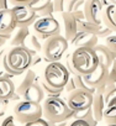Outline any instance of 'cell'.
<instances>
[{"label": "cell", "instance_id": "6da1fadb", "mask_svg": "<svg viewBox=\"0 0 116 126\" xmlns=\"http://www.w3.org/2000/svg\"><path fill=\"white\" fill-rule=\"evenodd\" d=\"M74 111L69 109L61 96H47L42 103V117L48 122L58 124L73 119Z\"/></svg>", "mask_w": 116, "mask_h": 126}, {"label": "cell", "instance_id": "7a4b0ae2", "mask_svg": "<svg viewBox=\"0 0 116 126\" xmlns=\"http://www.w3.org/2000/svg\"><path fill=\"white\" fill-rule=\"evenodd\" d=\"M71 57H72V64L75 72L82 76L91 73L99 64V58L94 48L77 47L74 52L71 54Z\"/></svg>", "mask_w": 116, "mask_h": 126}, {"label": "cell", "instance_id": "3957f363", "mask_svg": "<svg viewBox=\"0 0 116 126\" xmlns=\"http://www.w3.org/2000/svg\"><path fill=\"white\" fill-rule=\"evenodd\" d=\"M68 49V40L59 35H53L42 43V52L47 62H61Z\"/></svg>", "mask_w": 116, "mask_h": 126}, {"label": "cell", "instance_id": "277c9868", "mask_svg": "<svg viewBox=\"0 0 116 126\" xmlns=\"http://www.w3.org/2000/svg\"><path fill=\"white\" fill-rule=\"evenodd\" d=\"M71 73L61 62H48L44 67L43 80L53 88H64Z\"/></svg>", "mask_w": 116, "mask_h": 126}, {"label": "cell", "instance_id": "5b68a950", "mask_svg": "<svg viewBox=\"0 0 116 126\" xmlns=\"http://www.w3.org/2000/svg\"><path fill=\"white\" fill-rule=\"evenodd\" d=\"M14 116L22 125L35 121L37 119H41L42 117V104L21 99L14 106Z\"/></svg>", "mask_w": 116, "mask_h": 126}, {"label": "cell", "instance_id": "8992f818", "mask_svg": "<svg viewBox=\"0 0 116 126\" xmlns=\"http://www.w3.org/2000/svg\"><path fill=\"white\" fill-rule=\"evenodd\" d=\"M35 35L40 40H46L53 35L61 33V25L54 16H38L32 24Z\"/></svg>", "mask_w": 116, "mask_h": 126}, {"label": "cell", "instance_id": "52a82bcc", "mask_svg": "<svg viewBox=\"0 0 116 126\" xmlns=\"http://www.w3.org/2000/svg\"><path fill=\"white\" fill-rule=\"evenodd\" d=\"M93 93L84 90V89H77L68 94L67 96V104L71 110L73 111H80L85 110L91 106L93 104Z\"/></svg>", "mask_w": 116, "mask_h": 126}, {"label": "cell", "instance_id": "ba28073f", "mask_svg": "<svg viewBox=\"0 0 116 126\" xmlns=\"http://www.w3.org/2000/svg\"><path fill=\"white\" fill-rule=\"evenodd\" d=\"M14 17H15V22L16 26H27L30 27L36 19L38 17V15L27 5V4H19V5H14L11 6Z\"/></svg>", "mask_w": 116, "mask_h": 126}, {"label": "cell", "instance_id": "9c48e42d", "mask_svg": "<svg viewBox=\"0 0 116 126\" xmlns=\"http://www.w3.org/2000/svg\"><path fill=\"white\" fill-rule=\"evenodd\" d=\"M83 79L84 82L87 83L88 87L90 88H99V87H102L107 83V79H109V69L107 67H105L102 63H99L98 67L89 74H85L83 76Z\"/></svg>", "mask_w": 116, "mask_h": 126}, {"label": "cell", "instance_id": "30bf717a", "mask_svg": "<svg viewBox=\"0 0 116 126\" xmlns=\"http://www.w3.org/2000/svg\"><path fill=\"white\" fill-rule=\"evenodd\" d=\"M102 3L101 0H85L83 11H84V17L87 21L102 25L101 22V14H102Z\"/></svg>", "mask_w": 116, "mask_h": 126}, {"label": "cell", "instance_id": "8fae6325", "mask_svg": "<svg viewBox=\"0 0 116 126\" xmlns=\"http://www.w3.org/2000/svg\"><path fill=\"white\" fill-rule=\"evenodd\" d=\"M61 15H62V19H63V25H64V37L68 40V42H71L75 37V35L78 33L79 20L73 15V13L64 11Z\"/></svg>", "mask_w": 116, "mask_h": 126}, {"label": "cell", "instance_id": "7c38bea8", "mask_svg": "<svg viewBox=\"0 0 116 126\" xmlns=\"http://www.w3.org/2000/svg\"><path fill=\"white\" fill-rule=\"evenodd\" d=\"M15 27H16V22L11 8L0 10V33L11 35Z\"/></svg>", "mask_w": 116, "mask_h": 126}, {"label": "cell", "instance_id": "4fadbf2b", "mask_svg": "<svg viewBox=\"0 0 116 126\" xmlns=\"http://www.w3.org/2000/svg\"><path fill=\"white\" fill-rule=\"evenodd\" d=\"M99 37L95 33L91 32H78L75 35V37L71 41L72 45L77 48V47H88V48H94L98 45Z\"/></svg>", "mask_w": 116, "mask_h": 126}, {"label": "cell", "instance_id": "5bb4252c", "mask_svg": "<svg viewBox=\"0 0 116 126\" xmlns=\"http://www.w3.org/2000/svg\"><path fill=\"white\" fill-rule=\"evenodd\" d=\"M30 27L27 26H16L15 30L11 32L9 45L10 47H16V46H25L27 38L30 37Z\"/></svg>", "mask_w": 116, "mask_h": 126}, {"label": "cell", "instance_id": "9a60e30c", "mask_svg": "<svg viewBox=\"0 0 116 126\" xmlns=\"http://www.w3.org/2000/svg\"><path fill=\"white\" fill-rule=\"evenodd\" d=\"M10 74H5L0 77V99L1 100H11L15 94V84L11 80Z\"/></svg>", "mask_w": 116, "mask_h": 126}, {"label": "cell", "instance_id": "2e32d148", "mask_svg": "<svg viewBox=\"0 0 116 126\" xmlns=\"http://www.w3.org/2000/svg\"><path fill=\"white\" fill-rule=\"evenodd\" d=\"M94 51L99 58V63H102L105 67H110L112 64V62L116 59V53L114 51H111L105 43L104 45H96L94 47Z\"/></svg>", "mask_w": 116, "mask_h": 126}, {"label": "cell", "instance_id": "e0dca14e", "mask_svg": "<svg viewBox=\"0 0 116 126\" xmlns=\"http://www.w3.org/2000/svg\"><path fill=\"white\" fill-rule=\"evenodd\" d=\"M38 79H40V78L37 77V74H36L35 71H32L31 68L27 69L25 73H22V78L20 79L19 84L15 87V94H16L17 96L21 98L22 93H24V92H25L31 84L38 82Z\"/></svg>", "mask_w": 116, "mask_h": 126}, {"label": "cell", "instance_id": "ac0fdd59", "mask_svg": "<svg viewBox=\"0 0 116 126\" xmlns=\"http://www.w3.org/2000/svg\"><path fill=\"white\" fill-rule=\"evenodd\" d=\"M44 92L40 84V80L31 84L21 95L22 100H30V101H36V103H41L44 100Z\"/></svg>", "mask_w": 116, "mask_h": 126}, {"label": "cell", "instance_id": "d6986e66", "mask_svg": "<svg viewBox=\"0 0 116 126\" xmlns=\"http://www.w3.org/2000/svg\"><path fill=\"white\" fill-rule=\"evenodd\" d=\"M91 109H93V114H94V117L95 120L99 122L102 120V116H104V111L106 109V103L104 100V96L102 94L100 93H95L93 95V104H91Z\"/></svg>", "mask_w": 116, "mask_h": 126}, {"label": "cell", "instance_id": "ffe728a7", "mask_svg": "<svg viewBox=\"0 0 116 126\" xmlns=\"http://www.w3.org/2000/svg\"><path fill=\"white\" fill-rule=\"evenodd\" d=\"M115 10L116 6L109 5L102 8V14H101V22L104 26L110 29L112 32H116V22H115Z\"/></svg>", "mask_w": 116, "mask_h": 126}, {"label": "cell", "instance_id": "44dd1931", "mask_svg": "<svg viewBox=\"0 0 116 126\" xmlns=\"http://www.w3.org/2000/svg\"><path fill=\"white\" fill-rule=\"evenodd\" d=\"M24 47H26L29 49V52L31 53L32 57L33 56H37L40 53V51H42V45L40 42V38L37 37V35H32V33L27 38V41H26V43H25Z\"/></svg>", "mask_w": 116, "mask_h": 126}, {"label": "cell", "instance_id": "7402d4cb", "mask_svg": "<svg viewBox=\"0 0 116 126\" xmlns=\"http://www.w3.org/2000/svg\"><path fill=\"white\" fill-rule=\"evenodd\" d=\"M74 119H79V120H84L87 121L90 126H96L98 121L95 120L94 117V114H93V109L91 106L85 109V110H80V111H74V115H73V120Z\"/></svg>", "mask_w": 116, "mask_h": 126}, {"label": "cell", "instance_id": "603a6c76", "mask_svg": "<svg viewBox=\"0 0 116 126\" xmlns=\"http://www.w3.org/2000/svg\"><path fill=\"white\" fill-rule=\"evenodd\" d=\"M101 25H98V24H94V22H90V21H87V20H80L78 22V32H91V33H98V31L100 30Z\"/></svg>", "mask_w": 116, "mask_h": 126}, {"label": "cell", "instance_id": "cb8c5ba5", "mask_svg": "<svg viewBox=\"0 0 116 126\" xmlns=\"http://www.w3.org/2000/svg\"><path fill=\"white\" fill-rule=\"evenodd\" d=\"M52 4V0H31V1L27 4L37 15L40 13H42L47 6H49Z\"/></svg>", "mask_w": 116, "mask_h": 126}, {"label": "cell", "instance_id": "d4e9b609", "mask_svg": "<svg viewBox=\"0 0 116 126\" xmlns=\"http://www.w3.org/2000/svg\"><path fill=\"white\" fill-rule=\"evenodd\" d=\"M40 84H41V87L47 96H61L62 93L64 92V88H53V87L48 85L43 79L40 80Z\"/></svg>", "mask_w": 116, "mask_h": 126}, {"label": "cell", "instance_id": "484cf974", "mask_svg": "<svg viewBox=\"0 0 116 126\" xmlns=\"http://www.w3.org/2000/svg\"><path fill=\"white\" fill-rule=\"evenodd\" d=\"M102 120L106 124H116V105L106 106V109L104 111Z\"/></svg>", "mask_w": 116, "mask_h": 126}, {"label": "cell", "instance_id": "4316f807", "mask_svg": "<svg viewBox=\"0 0 116 126\" xmlns=\"http://www.w3.org/2000/svg\"><path fill=\"white\" fill-rule=\"evenodd\" d=\"M102 96H104V100H105L106 106H107L109 101L114 96H116V84H114V83H106L105 89L102 92Z\"/></svg>", "mask_w": 116, "mask_h": 126}, {"label": "cell", "instance_id": "83f0119b", "mask_svg": "<svg viewBox=\"0 0 116 126\" xmlns=\"http://www.w3.org/2000/svg\"><path fill=\"white\" fill-rule=\"evenodd\" d=\"M84 3H85V0H67L66 11L74 13L77 10H82L84 6Z\"/></svg>", "mask_w": 116, "mask_h": 126}, {"label": "cell", "instance_id": "f1b7e54d", "mask_svg": "<svg viewBox=\"0 0 116 126\" xmlns=\"http://www.w3.org/2000/svg\"><path fill=\"white\" fill-rule=\"evenodd\" d=\"M53 3V8L56 13H64L66 11V6H67V0H52Z\"/></svg>", "mask_w": 116, "mask_h": 126}, {"label": "cell", "instance_id": "f546056e", "mask_svg": "<svg viewBox=\"0 0 116 126\" xmlns=\"http://www.w3.org/2000/svg\"><path fill=\"white\" fill-rule=\"evenodd\" d=\"M105 45H106L111 51H114V52L116 53V32H114L112 35H110V36H107V37L105 38Z\"/></svg>", "mask_w": 116, "mask_h": 126}, {"label": "cell", "instance_id": "4dcf8cb0", "mask_svg": "<svg viewBox=\"0 0 116 126\" xmlns=\"http://www.w3.org/2000/svg\"><path fill=\"white\" fill-rule=\"evenodd\" d=\"M107 69H109V79H107V83H114V84H116V59L112 62V64H111Z\"/></svg>", "mask_w": 116, "mask_h": 126}, {"label": "cell", "instance_id": "1f68e13d", "mask_svg": "<svg viewBox=\"0 0 116 126\" xmlns=\"http://www.w3.org/2000/svg\"><path fill=\"white\" fill-rule=\"evenodd\" d=\"M0 126H20V122L15 119L14 115H9L3 120V122H1Z\"/></svg>", "mask_w": 116, "mask_h": 126}, {"label": "cell", "instance_id": "d6a6232c", "mask_svg": "<svg viewBox=\"0 0 116 126\" xmlns=\"http://www.w3.org/2000/svg\"><path fill=\"white\" fill-rule=\"evenodd\" d=\"M112 33H114V32H112L110 29H107L106 26L101 25V27H100V30L98 31L96 36H98L99 38H106L107 36H110V35H112Z\"/></svg>", "mask_w": 116, "mask_h": 126}, {"label": "cell", "instance_id": "836d02e7", "mask_svg": "<svg viewBox=\"0 0 116 126\" xmlns=\"http://www.w3.org/2000/svg\"><path fill=\"white\" fill-rule=\"evenodd\" d=\"M24 126H49V122H48L47 120H44L43 117H41V119H37V120H35V121L27 122V124H25Z\"/></svg>", "mask_w": 116, "mask_h": 126}, {"label": "cell", "instance_id": "e575fe53", "mask_svg": "<svg viewBox=\"0 0 116 126\" xmlns=\"http://www.w3.org/2000/svg\"><path fill=\"white\" fill-rule=\"evenodd\" d=\"M68 126H90L87 121H84V120H79V119H74L73 121H71L69 122V125Z\"/></svg>", "mask_w": 116, "mask_h": 126}, {"label": "cell", "instance_id": "d590c367", "mask_svg": "<svg viewBox=\"0 0 116 126\" xmlns=\"http://www.w3.org/2000/svg\"><path fill=\"white\" fill-rule=\"evenodd\" d=\"M6 104H8V100H1V99H0V117L5 115V111H6Z\"/></svg>", "mask_w": 116, "mask_h": 126}, {"label": "cell", "instance_id": "8d00e7d4", "mask_svg": "<svg viewBox=\"0 0 116 126\" xmlns=\"http://www.w3.org/2000/svg\"><path fill=\"white\" fill-rule=\"evenodd\" d=\"M31 0H10V6L19 5V4H29Z\"/></svg>", "mask_w": 116, "mask_h": 126}, {"label": "cell", "instance_id": "74e56055", "mask_svg": "<svg viewBox=\"0 0 116 126\" xmlns=\"http://www.w3.org/2000/svg\"><path fill=\"white\" fill-rule=\"evenodd\" d=\"M9 8H10V0H0V10Z\"/></svg>", "mask_w": 116, "mask_h": 126}, {"label": "cell", "instance_id": "f35d334b", "mask_svg": "<svg viewBox=\"0 0 116 126\" xmlns=\"http://www.w3.org/2000/svg\"><path fill=\"white\" fill-rule=\"evenodd\" d=\"M10 36H11V35H3V33H0V47H1L6 41L10 40Z\"/></svg>", "mask_w": 116, "mask_h": 126}, {"label": "cell", "instance_id": "ab89813d", "mask_svg": "<svg viewBox=\"0 0 116 126\" xmlns=\"http://www.w3.org/2000/svg\"><path fill=\"white\" fill-rule=\"evenodd\" d=\"M102 6H109V5H114L116 6V0H101Z\"/></svg>", "mask_w": 116, "mask_h": 126}, {"label": "cell", "instance_id": "60d3db41", "mask_svg": "<svg viewBox=\"0 0 116 126\" xmlns=\"http://www.w3.org/2000/svg\"><path fill=\"white\" fill-rule=\"evenodd\" d=\"M110 105H116V96H114L110 101H109V104H107V106H110Z\"/></svg>", "mask_w": 116, "mask_h": 126}, {"label": "cell", "instance_id": "b9f144b4", "mask_svg": "<svg viewBox=\"0 0 116 126\" xmlns=\"http://www.w3.org/2000/svg\"><path fill=\"white\" fill-rule=\"evenodd\" d=\"M106 126H116V124H107Z\"/></svg>", "mask_w": 116, "mask_h": 126}, {"label": "cell", "instance_id": "7bdbcfd3", "mask_svg": "<svg viewBox=\"0 0 116 126\" xmlns=\"http://www.w3.org/2000/svg\"><path fill=\"white\" fill-rule=\"evenodd\" d=\"M49 126H57V124H53V122H49Z\"/></svg>", "mask_w": 116, "mask_h": 126}, {"label": "cell", "instance_id": "ee69618b", "mask_svg": "<svg viewBox=\"0 0 116 126\" xmlns=\"http://www.w3.org/2000/svg\"><path fill=\"white\" fill-rule=\"evenodd\" d=\"M115 22H116V10H115Z\"/></svg>", "mask_w": 116, "mask_h": 126}]
</instances>
